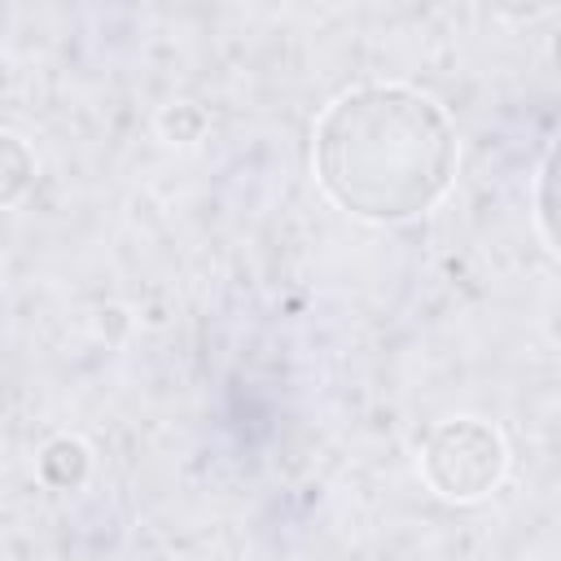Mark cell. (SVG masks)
<instances>
[{"instance_id": "cell-1", "label": "cell", "mask_w": 561, "mask_h": 561, "mask_svg": "<svg viewBox=\"0 0 561 561\" xmlns=\"http://www.w3.org/2000/svg\"><path fill=\"white\" fill-rule=\"evenodd\" d=\"M447 110L403 83L342 92L316 123V180L351 215L403 224L443 202L456 180Z\"/></svg>"}, {"instance_id": "cell-2", "label": "cell", "mask_w": 561, "mask_h": 561, "mask_svg": "<svg viewBox=\"0 0 561 561\" xmlns=\"http://www.w3.org/2000/svg\"><path fill=\"white\" fill-rule=\"evenodd\" d=\"M508 469V451L495 425L478 416H451L430 430L421 447V473L443 500H482L500 486Z\"/></svg>"}, {"instance_id": "cell-3", "label": "cell", "mask_w": 561, "mask_h": 561, "mask_svg": "<svg viewBox=\"0 0 561 561\" xmlns=\"http://www.w3.org/2000/svg\"><path fill=\"white\" fill-rule=\"evenodd\" d=\"M35 180V153L13 131H0V206H13Z\"/></svg>"}, {"instance_id": "cell-4", "label": "cell", "mask_w": 561, "mask_h": 561, "mask_svg": "<svg viewBox=\"0 0 561 561\" xmlns=\"http://www.w3.org/2000/svg\"><path fill=\"white\" fill-rule=\"evenodd\" d=\"M539 228H543L548 250H557V228H552V153L543 158V171H539Z\"/></svg>"}]
</instances>
